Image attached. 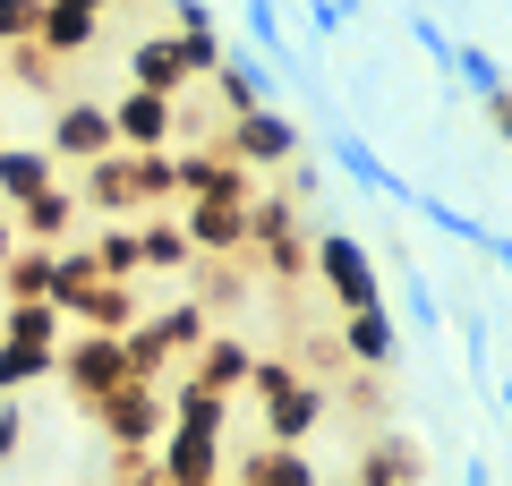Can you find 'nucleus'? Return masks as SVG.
<instances>
[{"mask_svg":"<svg viewBox=\"0 0 512 486\" xmlns=\"http://www.w3.org/2000/svg\"><path fill=\"white\" fill-rule=\"evenodd\" d=\"M248 9V35H256V52H282V18H274V0H239ZM291 60V52H282Z\"/></svg>","mask_w":512,"mask_h":486,"instance_id":"obj_34","label":"nucleus"},{"mask_svg":"<svg viewBox=\"0 0 512 486\" xmlns=\"http://www.w3.org/2000/svg\"><path fill=\"white\" fill-rule=\"evenodd\" d=\"M77 214H86V205H77L69 188L52 180V188H43V197H26V205H18V214H9V222H18V239H26V248H69Z\"/></svg>","mask_w":512,"mask_h":486,"instance_id":"obj_12","label":"nucleus"},{"mask_svg":"<svg viewBox=\"0 0 512 486\" xmlns=\"http://www.w3.org/2000/svg\"><path fill=\"white\" fill-rule=\"evenodd\" d=\"M137 265H154V273H197V248H188V231L171 214H154L146 231H137Z\"/></svg>","mask_w":512,"mask_h":486,"instance_id":"obj_23","label":"nucleus"},{"mask_svg":"<svg viewBox=\"0 0 512 486\" xmlns=\"http://www.w3.org/2000/svg\"><path fill=\"white\" fill-rule=\"evenodd\" d=\"M52 376L94 410L103 393H120V384H128V350H120V333H77V342H60Z\"/></svg>","mask_w":512,"mask_h":486,"instance_id":"obj_4","label":"nucleus"},{"mask_svg":"<svg viewBox=\"0 0 512 486\" xmlns=\"http://www.w3.org/2000/svg\"><path fill=\"white\" fill-rule=\"evenodd\" d=\"M410 35H419V52H427V60H436V69H444V77H453V43H444V26H436V18H427V9H410Z\"/></svg>","mask_w":512,"mask_h":486,"instance_id":"obj_35","label":"nucleus"},{"mask_svg":"<svg viewBox=\"0 0 512 486\" xmlns=\"http://www.w3.org/2000/svg\"><path fill=\"white\" fill-rule=\"evenodd\" d=\"M77 256H86L103 282H137V273H146V265H137V231H120V222H103V231H94Z\"/></svg>","mask_w":512,"mask_h":486,"instance_id":"obj_24","label":"nucleus"},{"mask_svg":"<svg viewBox=\"0 0 512 486\" xmlns=\"http://www.w3.org/2000/svg\"><path fill=\"white\" fill-rule=\"evenodd\" d=\"M393 350H402L393 299H384V307H359V316H342V359L359 367V376H384V367H393Z\"/></svg>","mask_w":512,"mask_h":486,"instance_id":"obj_11","label":"nucleus"},{"mask_svg":"<svg viewBox=\"0 0 512 486\" xmlns=\"http://www.w3.org/2000/svg\"><path fill=\"white\" fill-rule=\"evenodd\" d=\"M0 145H9V137H0Z\"/></svg>","mask_w":512,"mask_h":486,"instance_id":"obj_41","label":"nucleus"},{"mask_svg":"<svg viewBox=\"0 0 512 486\" xmlns=\"http://www.w3.org/2000/svg\"><path fill=\"white\" fill-rule=\"evenodd\" d=\"M419 444H402V435H384V444L359 452V486H419Z\"/></svg>","mask_w":512,"mask_h":486,"instance_id":"obj_22","label":"nucleus"},{"mask_svg":"<svg viewBox=\"0 0 512 486\" xmlns=\"http://www.w3.org/2000/svg\"><path fill=\"white\" fill-rule=\"evenodd\" d=\"M171 137H180V103H171V94L128 86L120 103H111V145H120V154H163Z\"/></svg>","mask_w":512,"mask_h":486,"instance_id":"obj_5","label":"nucleus"},{"mask_svg":"<svg viewBox=\"0 0 512 486\" xmlns=\"http://www.w3.org/2000/svg\"><path fill=\"white\" fill-rule=\"evenodd\" d=\"M163 401H171V427H205V435L231 427V401L205 393V384H188V376H180V393H163Z\"/></svg>","mask_w":512,"mask_h":486,"instance_id":"obj_27","label":"nucleus"},{"mask_svg":"<svg viewBox=\"0 0 512 486\" xmlns=\"http://www.w3.org/2000/svg\"><path fill=\"white\" fill-rule=\"evenodd\" d=\"M461 486H495V469H487V461H470V469H461Z\"/></svg>","mask_w":512,"mask_h":486,"instance_id":"obj_39","label":"nucleus"},{"mask_svg":"<svg viewBox=\"0 0 512 486\" xmlns=\"http://www.w3.org/2000/svg\"><path fill=\"white\" fill-rule=\"evenodd\" d=\"M52 171H60V162L43 154V145H0V214H18L26 197H43Z\"/></svg>","mask_w":512,"mask_h":486,"instance_id":"obj_16","label":"nucleus"},{"mask_svg":"<svg viewBox=\"0 0 512 486\" xmlns=\"http://www.w3.org/2000/svg\"><path fill=\"white\" fill-rule=\"evenodd\" d=\"M325 145H333V162H342V171L367 188V197H384V205H419V197H427V188H410V180H402V171H393V162H384L350 120H333V137H325Z\"/></svg>","mask_w":512,"mask_h":486,"instance_id":"obj_8","label":"nucleus"},{"mask_svg":"<svg viewBox=\"0 0 512 486\" xmlns=\"http://www.w3.org/2000/svg\"><path fill=\"white\" fill-rule=\"evenodd\" d=\"M35 18H43V0H0V52L35 43Z\"/></svg>","mask_w":512,"mask_h":486,"instance_id":"obj_32","label":"nucleus"},{"mask_svg":"<svg viewBox=\"0 0 512 486\" xmlns=\"http://www.w3.org/2000/svg\"><path fill=\"white\" fill-rule=\"evenodd\" d=\"M231 299H248V265H214V273H205V316H214V307H231Z\"/></svg>","mask_w":512,"mask_h":486,"instance_id":"obj_33","label":"nucleus"},{"mask_svg":"<svg viewBox=\"0 0 512 486\" xmlns=\"http://www.w3.org/2000/svg\"><path fill=\"white\" fill-rule=\"evenodd\" d=\"M18 444H26V401L0 393V461H18Z\"/></svg>","mask_w":512,"mask_h":486,"instance_id":"obj_36","label":"nucleus"},{"mask_svg":"<svg viewBox=\"0 0 512 486\" xmlns=\"http://www.w3.org/2000/svg\"><path fill=\"white\" fill-rule=\"evenodd\" d=\"M214 145L239 162V171H282V162H299V154H308V137H299V120H291L282 103L222 120V137H214Z\"/></svg>","mask_w":512,"mask_h":486,"instance_id":"obj_1","label":"nucleus"},{"mask_svg":"<svg viewBox=\"0 0 512 486\" xmlns=\"http://www.w3.org/2000/svg\"><path fill=\"white\" fill-rule=\"evenodd\" d=\"M94 43H103V18H94V9H60V0H43L35 52H52V60H86Z\"/></svg>","mask_w":512,"mask_h":486,"instance_id":"obj_14","label":"nucleus"},{"mask_svg":"<svg viewBox=\"0 0 512 486\" xmlns=\"http://www.w3.org/2000/svg\"><path fill=\"white\" fill-rule=\"evenodd\" d=\"M393 299H402V316L419 324V333H444V307H436V282L419 273V256L393 248Z\"/></svg>","mask_w":512,"mask_h":486,"instance_id":"obj_20","label":"nucleus"},{"mask_svg":"<svg viewBox=\"0 0 512 486\" xmlns=\"http://www.w3.org/2000/svg\"><path fill=\"white\" fill-rule=\"evenodd\" d=\"M94 427H103L111 452H154V435L171 427L163 384H120V393H103V401H94Z\"/></svg>","mask_w":512,"mask_h":486,"instance_id":"obj_3","label":"nucleus"},{"mask_svg":"<svg viewBox=\"0 0 512 486\" xmlns=\"http://www.w3.org/2000/svg\"><path fill=\"white\" fill-rule=\"evenodd\" d=\"M128 86L171 94V103H180V86H188V52H180V35H146V43H137V52H128Z\"/></svg>","mask_w":512,"mask_h":486,"instance_id":"obj_15","label":"nucleus"},{"mask_svg":"<svg viewBox=\"0 0 512 486\" xmlns=\"http://www.w3.org/2000/svg\"><path fill=\"white\" fill-rule=\"evenodd\" d=\"M60 9H94V18H111V0H60Z\"/></svg>","mask_w":512,"mask_h":486,"instance_id":"obj_40","label":"nucleus"},{"mask_svg":"<svg viewBox=\"0 0 512 486\" xmlns=\"http://www.w3.org/2000/svg\"><path fill=\"white\" fill-rule=\"evenodd\" d=\"M0 342L60 350V307H52V299H9V307H0Z\"/></svg>","mask_w":512,"mask_h":486,"instance_id":"obj_18","label":"nucleus"},{"mask_svg":"<svg viewBox=\"0 0 512 486\" xmlns=\"http://www.w3.org/2000/svg\"><path fill=\"white\" fill-rule=\"evenodd\" d=\"M180 231H188V248H197V265H205V256H248V205L197 197L180 214Z\"/></svg>","mask_w":512,"mask_h":486,"instance_id":"obj_10","label":"nucleus"},{"mask_svg":"<svg viewBox=\"0 0 512 486\" xmlns=\"http://www.w3.org/2000/svg\"><path fill=\"white\" fill-rule=\"evenodd\" d=\"M9 256H18V222L0 214V265H9Z\"/></svg>","mask_w":512,"mask_h":486,"instance_id":"obj_38","label":"nucleus"},{"mask_svg":"<svg viewBox=\"0 0 512 486\" xmlns=\"http://www.w3.org/2000/svg\"><path fill=\"white\" fill-rule=\"evenodd\" d=\"M325 384H308V376H291L282 393H265V435H274V452H299L316 427H325Z\"/></svg>","mask_w":512,"mask_h":486,"instance_id":"obj_9","label":"nucleus"},{"mask_svg":"<svg viewBox=\"0 0 512 486\" xmlns=\"http://www.w3.org/2000/svg\"><path fill=\"white\" fill-rule=\"evenodd\" d=\"M171 197H180L171 145H163V154H128V205H171Z\"/></svg>","mask_w":512,"mask_h":486,"instance_id":"obj_25","label":"nucleus"},{"mask_svg":"<svg viewBox=\"0 0 512 486\" xmlns=\"http://www.w3.org/2000/svg\"><path fill=\"white\" fill-rule=\"evenodd\" d=\"M214 486H222V478H214Z\"/></svg>","mask_w":512,"mask_h":486,"instance_id":"obj_42","label":"nucleus"},{"mask_svg":"<svg viewBox=\"0 0 512 486\" xmlns=\"http://www.w3.org/2000/svg\"><path fill=\"white\" fill-rule=\"evenodd\" d=\"M171 26H180V35H214V9H205V0H171Z\"/></svg>","mask_w":512,"mask_h":486,"instance_id":"obj_37","label":"nucleus"},{"mask_svg":"<svg viewBox=\"0 0 512 486\" xmlns=\"http://www.w3.org/2000/svg\"><path fill=\"white\" fill-rule=\"evenodd\" d=\"M43 154H52V162H103V154H120V145H111V103H60L52 128H43Z\"/></svg>","mask_w":512,"mask_h":486,"instance_id":"obj_6","label":"nucleus"},{"mask_svg":"<svg viewBox=\"0 0 512 486\" xmlns=\"http://www.w3.org/2000/svg\"><path fill=\"white\" fill-rule=\"evenodd\" d=\"M146 324H154V333H163V350H171V359H197V342H205V333H214V316H205L197 299L163 307V316H146Z\"/></svg>","mask_w":512,"mask_h":486,"instance_id":"obj_26","label":"nucleus"},{"mask_svg":"<svg viewBox=\"0 0 512 486\" xmlns=\"http://www.w3.org/2000/svg\"><path fill=\"white\" fill-rule=\"evenodd\" d=\"M410 214H419L427 231L461 239V248H478V239H487V222H478V214H461V205H444V197H419V205H410Z\"/></svg>","mask_w":512,"mask_h":486,"instance_id":"obj_28","label":"nucleus"},{"mask_svg":"<svg viewBox=\"0 0 512 486\" xmlns=\"http://www.w3.org/2000/svg\"><path fill=\"white\" fill-rule=\"evenodd\" d=\"M77 205H94V214H120L128 205V154H103V162H77Z\"/></svg>","mask_w":512,"mask_h":486,"instance_id":"obj_19","label":"nucleus"},{"mask_svg":"<svg viewBox=\"0 0 512 486\" xmlns=\"http://www.w3.org/2000/svg\"><path fill=\"white\" fill-rule=\"evenodd\" d=\"M52 359H60V350H18V342H0V393L43 384V376H52Z\"/></svg>","mask_w":512,"mask_h":486,"instance_id":"obj_29","label":"nucleus"},{"mask_svg":"<svg viewBox=\"0 0 512 486\" xmlns=\"http://www.w3.org/2000/svg\"><path fill=\"white\" fill-rule=\"evenodd\" d=\"M154 478H163V486H214L222 478V435L163 427V435H154Z\"/></svg>","mask_w":512,"mask_h":486,"instance_id":"obj_7","label":"nucleus"},{"mask_svg":"<svg viewBox=\"0 0 512 486\" xmlns=\"http://www.w3.org/2000/svg\"><path fill=\"white\" fill-rule=\"evenodd\" d=\"M0 69L18 77V86H35V94H52V86H60V77H52V52H35V43H18V52L0 60Z\"/></svg>","mask_w":512,"mask_h":486,"instance_id":"obj_31","label":"nucleus"},{"mask_svg":"<svg viewBox=\"0 0 512 486\" xmlns=\"http://www.w3.org/2000/svg\"><path fill=\"white\" fill-rule=\"evenodd\" d=\"M60 290V248H26L18 239V256L0 265V307L9 299H52Z\"/></svg>","mask_w":512,"mask_h":486,"instance_id":"obj_17","label":"nucleus"},{"mask_svg":"<svg viewBox=\"0 0 512 486\" xmlns=\"http://www.w3.org/2000/svg\"><path fill=\"white\" fill-rule=\"evenodd\" d=\"M214 86H222V103H231V120H239V111H265V103H274V77L256 69V60H239V52L214 60Z\"/></svg>","mask_w":512,"mask_h":486,"instance_id":"obj_21","label":"nucleus"},{"mask_svg":"<svg viewBox=\"0 0 512 486\" xmlns=\"http://www.w3.org/2000/svg\"><path fill=\"white\" fill-rule=\"evenodd\" d=\"M453 77L478 94V103H495V94H504V69H495V60L478 52V43H453Z\"/></svg>","mask_w":512,"mask_h":486,"instance_id":"obj_30","label":"nucleus"},{"mask_svg":"<svg viewBox=\"0 0 512 486\" xmlns=\"http://www.w3.org/2000/svg\"><path fill=\"white\" fill-rule=\"evenodd\" d=\"M248 367H256V350L239 342V333H205V342H197V359H188V384H205V393H222V401H231L239 384H248Z\"/></svg>","mask_w":512,"mask_h":486,"instance_id":"obj_13","label":"nucleus"},{"mask_svg":"<svg viewBox=\"0 0 512 486\" xmlns=\"http://www.w3.org/2000/svg\"><path fill=\"white\" fill-rule=\"evenodd\" d=\"M316 282L342 299V316H359V307H384V273H376V256L359 248L350 231H316Z\"/></svg>","mask_w":512,"mask_h":486,"instance_id":"obj_2","label":"nucleus"}]
</instances>
